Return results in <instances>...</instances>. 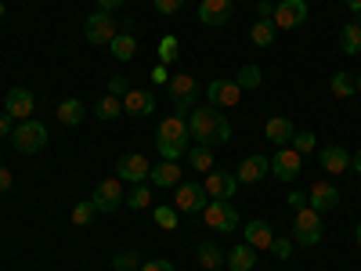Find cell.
I'll use <instances>...</instances> for the list:
<instances>
[{
    "label": "cell",
    "instance_id": "cell-53",
    "mask_svg": "<svg viewBox=\"0 0 361 271\" xmlns=\"http://www.w3.org/2000/svg\"><path fill=\"white\" fill-rule=\"evenodd\" d=\"M0 15H4V4H0Z\"/></svg>",
    "mask_w": 361,
    "mask_h": 271
},
{
    "label": "cell",
    "instance_id": "cell-29",
    "mask_svg": "<svg viewBox=\"0 0 361 271\" xmlns=\"http://www.w3.org/2000/svg\"><path fill=\"white\" fill-rule=\"evenodd\" d=\"M109 47H112V58H119V62H130V58L137 54V40H134V33H116V40H112Z\"/></svg>",
    "mask_w": 361,
    "mask_h": 271
},
{
    "label": "cell",
    "instance_id": "cell-15",
    "mask_svg": "<svg viewBox=\"0 0 361 271\" xmlns=\"http://www.w3.org/2000/svg\"><path fill=\"white\" fill-rule=\"evenodd\" d=\"M206 98L217 109H231V105H238V98H243V87H238L235 80H209Z\"/></svg>",
    "mask_w": 361,
    "mask_h": 271
},
{
    "label": "cell",
    "instance_id": "cell-41",
    "mask_svg": "<svg viewBox=\"0 0 361 271\" xmlns=\"http://www.w3.org/2000/svg\"><path fill=\"white\" fill-rule=\"evenodd\" d=\"M271 253H275L279 260H289L293 257V239H275V243H271Z\"/></svg>",
    "mask_w": 361,
    "mask_h": 271
},
{
    "label": "cell",
    "instance_id": "cell-21",
    "mask_svg": "<svg viewBox=\"0 0 361 271\" xmlns=\"http://www.w3.org/2000/svg\"><path fill=\"white\" fill-rule=\"evenodd\" d=\"M224 260H228V271H253L257 267V250L250 243H238L224 253Z\"/></svg>",
    "mask_w": 361,
    "mask_h": 271
},
{
    "label": "cell",
    "instance_id": "cell-20",
    "mask_svg": "<svg viewBox=\"0 0 361 271\" xmlns=\"http://www.w3.org/2000/svg\"><path fill=\"white\" fill-rule=\"evenodd\" d=\"M148 181H152L156 188H177V185H180V163H177V159L156 163L152 174H148Z\"/></svg>",
    "mask_w": 361,
    "mask_h": 271
},
{
    "label": "cell",
    "instance_id": "cell-9",
    "mask_svg": "<svg viewBox=\"0 0 361 271\" xmlns=\"http://www.w3.org/2000/svg\"><path fill=\"white\" fill-rule=\"evenodd\" d=\"M148 174H152V163H148L141 152H127L116 159V177L123 181V185H145Z\"/></svg>",
    "mask_w": 361,
    "mask_h": 271
},
{
    "label": "cell",
    "instance_id": "cell-4",
    "mask_svg": "<svg viewBox=\"0 0 361 271\" xmlns=\"http://www.w3.org/2000/svg\"><path fill=\"white\" fill-rule=\"evenodd\" d=\"M11 145L22 156H33L47 145V127L40 124V119H22V124L15 127V134H11Z\"/></svg>",
    "mask_w": 361,
    "mask_h": 271
},
{
    "label": "cell",
    "instance_id": "cell-39",
    "mask_svg": "<svg viewBox=\"0 0 361 271\" xmlns=\"http://www.w3.org/2000/svg\"><path fill=\"white\" fill-rule=\"evenodd\" d=\"M109 95H112V98H127V95H130V80H127L123 73L109 76Z\"/></svg>",
    "mask_w": 361,
    "mask_h": 271
},
{
    "label": "cell",
    "instance_id": "cell-36",
    "mask_svg": "<svg viewBox=\"0 0 361 271\" xmlns=\"http://www.w3.org/2000/svg\"><path fill=\"white\" fill-rule=\"evenodd\" d=\"M260 80H264V76H260V69H257V66H243V69H238V80H235V83L243 87V90H257V87H260Z\"/></svg>",
    "mask_w": 361,
    "mask_h": 271
},
{
    "label": "cell",
    "instance_id": "cell-2",
    "mask_svg": "<svg viewBox=\"0 0 361 271\" xmlns=\"http://www.w3.org/2000/svg\"><path fill=\"white\" fill-rule=\"evenodd\" d=\"M188 141H192V134H188V119H180V116H166V119H159V131H156V152H159L163 159H177V163H180V156L188 152Z\"/></svg>",
    "mask_w": 361,
    "mask_h": 271
},
{
    "label": "cell",
    "instance_id": "cell-33",
    "mask_svg": "<svg viewBox=\"0 0 361 271\" xmlns=\"http://www.w3.org/2000/svg\"><path fill=\"white\" fill-rule=\"evenodd\" d=\"M141 264H145V260H141L137 250H123V253L112 257V267H116V271H137Z\"/></svg>",
    "mask_w": 361,
    "mask_h": 271
},
{
    "label": "cell",
    "instance_id": "cell-32",
    "mask_svg": "<svg viewBox=\"0 0 361 271\" xmlns=\"http://www.w3.org/2000/svg\"><path fill=\"white\" fill-rule=\"evenodd\" d=\"M119 112H123V98H112V95H105V98L94 105V116H98V119H116Z\"/></svg>",
    "mask_w": 361,
    "mask_h": 271
},
{
    "label": "cell",
    "instance_id": "cell-7",
    "mask_svg": "<svg viewBox=\"0 0 361 271\" xmlns=\"http://www.w3.org/2000/svg\"><path fill=\"white\" fill-rule=\"evenodd\" d=\"M202 221L214 231H231V228H238V210L231 199H209L202 210Z\"/></svg>",
    "mask_w": 361,
    "mask_h": 271
},
{
    "label": "cell",
    "instance_id": "cell-27",
    "mask_svg": "<svg viewBox=\"0 0 361 271\" xmlns=\"http://www.w3.org/2000/svg\"><path fill=\"white\" fill-rule=\"evenodd\" d=\"M275 37H279V29H275V22H271V18H260V22L250 25V40L257 47H271V44H275Z\"/></svg>",
    "mask_w": 361,
    "mask_h": 271
},
{
    "label": "cell",
    "instance_id": "cell-19",
    "mask_svg": "<svg viewBox=\"0 0 361 271\" xmlns=\"http://www.w3.org/2000/svg\"><path fill=\"white\" fill-rule=\"evenodd\" d=\"M318 163L329 174H343V170H350V152H347L343 145H325L322 152H318Z\"/></svg>",
    "mask_w": 361,
    "mask_h": 271
},
{
    "label": "cell",
    "instance_id": "cell-42",
    "mask_svg": "<svg viewBox=\"0 0 361 271\" xmlns=\"http://www.w3.org/2000/svg\"><path fill=\"white\" fill-rule=\"evenodd\" d=\"M152 8L159 15H177L180 8H185V0H152Z\"/></svg>",
    "mask_w": 361,
    "mask_h": 271
},
{
    "label": "cell",
    "instance_id": "cell-16",
    "mask_svg": "<svg viewBox=\"0 0 361 271\" xmlns=\"http://www.w3.org/2000/svg\"><path fill=\"white\" fill-rule=\"evenodd\" d=\"M231 15H235L231 0H202L199 4V22L202 25H228Z\"/></svg>",
    "mask_w": 361,
    "mask_h": 271
},
{
    "label": "cell",
    "instance_id": "cell-1",
    "mask_svg": "<svg viewBox=\"0 0 361 271\" xmlns=\"http://www.w3.org/2000/svg\"><path fill=\"white\" fill-rule=\"evenodd\" d=\"M188 134L195 145H209V148H217L231 138V124L224 119V112L214 105V109H192V119H188Z\"/></svg>",
    "mask_w": 361,
    "mask_h": 271
},
{
    "label": "cell",
    "instance_id": "cell-17",
    "mask_svg": "<svg viewBox=\"0 0 361 271\" xmlns=\"http://www.w3.org/2000/svg\"><path fill=\"white\" fill-rule=\"evenodd\" d=\"M123 112L137 116V119L152 116L156 112V95H152V90H141V87H130V95L123 98Z\"/></svg>",
    "mask_w": 361,
    "mask_h": 271
},
{
    "label": "cell",
    "instance_id": "cell-8",
    "mask_svg": "<svg viewBox=\"0 0 361 271\" xmlns=\"http://www.w3.org/2000/svg\"><path fill=\"white\" fill-rule=\"evenodd\" d=\"M166 95H170V102H173V109H177V116H180L185 109L195 105L199 83H195V76H188V73H177V76H170V83H166Z\"/></svg>",
    "mask_w": 361,
    "mask_h": 271
},
{
    "label": "cell",
    "instance_id": "cell-35",
    "mask_svg": "<svg viewBox=\"0 0 361 271\" xmlns=\"http://www.w3.org/2000/svg\"><path fill=\"white\" fill-rule=\"evenodd\" d=\"M148 203H152V188H148V185H134V188L127 192V206H130V210H145Z\"/></svg>",
    "mask_w": 361,
    "mask_h": 271
},
{
    "label": "cell",
    "instance_id": "cell-46",
    "mask_svg": "<svg viewBox=\"0 0 361 271\" xmlns=\"http://www.w3.org/2000/svg\"><path fill=\"white\" fill-rule=\"evenodd\" d=\"M94 4H98V11H109V15H112V11H119V8H123L127 0H94Z\"/></svg>",
    "mask_w": 361,
    "mask_h": 271
},
{
    "label": "cell",
    "instance_id": "cell-44",
    "mask_svg": "<svg viewBox=\"0 0 361 271\" xmlns=\"http://www.w3.org/2000/svg\"><path fill=\"white\" fill-rule=\"evenodd\" d=\"M137 271H173V264L170 260H145Z\"/></svg>",
    "mask_w": 361,
    "mask_h": 271
},
{
    "label": "cell",
    "instance_id": "cell-47",
    "mask_svg": "<svg viewBox=\"0 0 361 271\" xmlns=\"http://www.w3.org/2000/svg\"><path fill=\"white\" fill-rule=\"evenodd\" d=\"M11 185H15V174H11L8 167H0V192H8Z\"/></svg>",
    "mask_w": 361,
    "mask_h": 271
},
{
    "label": "cell",
    "instance_id": "cell-52",
    "mask_svg": "<svg viewBox=\"0 0 361 271\" xmlns=\"http://www.w3.org/2000/svg\"><path fill=\"white\" fill-rule=\"evenodd\" d=\"M354 83H357V90H361V73H357V76H354Z\"/></svg>",
    "mask_w": 361,
    "mask_h": 271
},
{
    "label": "cell",
    "instance_id": "cell-34",
    "mask_svg": "<svg viewBox=\"0 0 361 271\" xmlns=\"http://www.w3.org/2000/svg\"><path fill=\"white\" fill-rule=\"evenodd\" d=\"M94 217H98V210H94V203H90V199H83V203H76V206H73V224L87 228Z\"/></svg>",
    "mask_w": 361,
    "mask_h": 271
},
{
    "label": "cell",
    "instance_id": "cell-45",
    "mask_svg": "<svg viewBox=\"0 0 361 271\" xmlns=\"http://www.w3.org/2000/svg\"><path fill=\"white\" fill-rule=\"evenodd\" d=\"M15 134V119L8 112H0V138H11Z\"/></svg>",
    "mask_w": 361,
    "mask_h": 271
},
{
    "label": "cell",
    "instance_id": "cell-38",
    "mask_svg": "<svg viewBox=\"0 0 361 271\" xmlns=\"http://www.w3.org/2000/svg\"><path fill=\"white\" fill-rule=\"evenodd\" d=\"M152 217H156V224H159L163 231H173V228H177V210H173V206H156Z\"/></svg>",
    "mask_w": 361,
    "mask_h": 271
},
{
    "label": "cell",
    "instance_id": "cell-11",
    "mask_svg": "<svg viewBox=\"0 0 361 271\" xmlns=\"http://www.w3.org/2000/svg\"><path fill=\"white\" fill-rule=\"evenodd\" d=\"M275 29H296L307 22V0H279L275 15H271Z\"/></svg>",
    "mask_w": 361,
    "mask_h": 271
},
{
    "label": "cell",
    "instance_id": "cell-51",
    "mask_svg": "<svg viewBox=\"0 0 361 271\" xmlns=\"http://www.w3.org/2000/svg\"><path fill=\"white\" fill-rule=\"evenodd\" d=\"M354 243H357V246H361V224H357V228H354Z\"/></svg>",
    "mask_w": 361,
    "mask_h": 271
},
{
    "label": "cell",
    "instance_id": "cell-31",
    "mask_svg": "<svg viewBox=\"0 0 361 271\" xmlns=\"http://www.w3.org/2000/svg\"><path fill=\"white\" fill-rule=\"evenodd\" d=\"M329 90H333V95L336 98H350L354 95V90H357V83H354V76L350 73H333V80H329Z\"/></svg>",
    "mask_w": 361,
    "mask_h": 271
},
{
    "label": "cell",
    "instance_id": "cell-18",
    "mask_svg": "<svg viewBox=\"0 0 361 271\" xmlns=\"http://www.w3.org/2000/svg\"><path fill=\"white\" fill-rule=\"evenodd\" d=\"M267 170H271V159L267 156H250V159H243L238 163V185H257L260 177H267Z\"/></svg>",
    "mask_w": 361,
    "mask_h": 271
},
{
    "label": "cell",
    "instance_id": "cell-49",
    "mask_svg": "<svg viewBox=\"0 0 361 271\" xmlns=\"http://www.w3.org/2000/svg\"><path fill=\"white\" fill-rule=\"evenodd\" d=\"M350 167H354V174L361 177V148H357V152H354V159H350Z\"/></svg>",
    "mask_w": 361,
    "mask_h": 271
},
{
    "label": "cell",
    "instance_id": "cell-43",
    "mask_svg": "<svg viewBox=\"0 0 361 271\" xmlns=\"http://www.w3.org/2000/svg\"><path fill=\"white\" fill-rule=\"evenodd\" d=\"M286 203H289V210L296 214V210H304V206H307V192H300V188H296V192L286 195Z\"/></svg>",
    "mask_w": 361,
    "mask_h": 271
},
{
    "label": "cell",
    "instance_id": "cell-3",
    "mask_svg": "<svg viewBox=\"0 0 361 271\" xmlns=\"http://www.w3.org/2000/svg\"><path fill=\"white\" fill-rule=\"evenodd\" d=\"M322 231H325V224H322V214H318V210H311V206L296 210V221H293V239H296V246H318V243H322Z\"/></svg>",
    "mask_w": 361,
    "mask_h": 271
},
{
    "label": "cell",
    "instance_id": "cell-37",
    "mask_svg": "<svg viewBox=\"0 0 361 271\" xmlns=\"http://www.w3.org/2000/svg\"><path fill=\"white\" fill-rule=\"evenodd\" d=\"M314 134L311 131H300V134H293V141H289V148L293 152H300V156H307V152H314Z\"/></svg>",
    "mask_w": 361,
    "mask_h": 271
},
{
    "label": "cell",
    "instance_id": "cell-50",
    "mask_svg": "<svg viewBox=\"0 0 361 271\" xmlns=\"http://www.w3.org/2000/svg\"><path fill=\"white\" fill-rule=\"evenodd\" d=\"M347 8H350L354 15H361V0H347Z\"/></svg>",
    "mask_w": 361,
    "mask_h": 271
},
{
    "label": "cell",
    "instance_id": "cell-54",
    "mask_svg": "<svg viewBox=\"0 0 361 271\" xmlns=\"http://www.w3.org/2000/svg\"><path fill=\"white\" fill-rule=\"evenodd\" d=\"M209 271H221V267H209Z\"/></svg>",
    "mask_w": 361,
    "mask_h": 271
},
{
    "label": "cell",
    "instance_id": "cell-5",
    "mask_svg": "<svg viewBox=\"0 0 361 271\" xmlns=\"http://www.w3.org/2000/svg\"><path fill=\"white\" fill-rule=\"evenodd\" d=\"M116 33H119V22H116L109 11H90L87 22H83V37H87V44H94V47L112 44Z\"/></svg>",
    "mask_w": 361,
    "mask_h": 271
},
{
    "label": "cell",
    "instance_id": "cell-26",
    "mask_svg": "<svg viewBox=\"0 0 361 271\" xmlns=\"http://www.w3.org/2000/svg\"><path fill=\"white\" fill-rule=\"evenodd\" d=\"M185 159H188V167H192V170L209 174V167H214V148H209V145H188Z\"/></svg>",
    "mask_w": 361,
    "mask_h": 271
},
{
    "label": "cell",
    "instance_id": "cell-13",
    "mask_svg": "<svg viewBox=\"0 0 361 271\" xmlns=\"http://www.w3.org/2000/svg\"><path fill=\"white\" fill-rule=\"evenodd\" d=\"M33 109H37V98L29 87H11L8 98H4V112L11 119H33Z\"/></svg>",
    "mask_w": 361,
    "mask_h": 271
},
{
    "label": "cell",
    "instance_id": "cell-23",
    "mask_svg": "<svg viewBox=\"0 0 361 271\" xmlns=\"http://www.w3.org/2000/svg\"><path fill=\"white\" fill-rule=\"evenodd\" d=\"M54 116H58V124H62V127H80L87 119V105L80 98H66L62 105L54 109Z\"/></svg>",
    "mask_w": 361,
    "mask_h": 271
},
{
    "label": "cell",
    "instance_id": "cell-6",
    "mask_svg": "<svg viewBox=\"0 0 361 271\" xmlns=\"http://www.w3.org/2000/svg\"><path fill=\"white\" fill-rule=\"evenodd\" d=\"M206 203H209V195L199 181H180L173 188V210L177 214H202Z\"/></svg>",
    "mask_w": 361,
    "mask_h": 271
},
{
    "label": "cell",
    "instance_id": "cell-12",
    "mask_svg": "<svg viewBox=\"0 0 361 271\" xmlns=\"http://www.w3.org/2000/svg\"><path fill=\"white\" fill-rule=\"evenodd\" d=\"M300 170H304V156L293 152L289 145H286V148H279V152L271 156V174H275L279 181H296V177H300Z\"/></svg>",
    "mask_w": 361,
    "mask_h": 271
},
{
    "label": "cell",
    "instance_id": "cell-14",
    "mask_svg": "<svg viewBox=\"0 0 361 271\" xmlns=\"http://www.w3.org/2000/svg\"><path fill=\"white\" fill-rule=\"evenodd\" d=\"M202 188H206L209 199H231L238 192V177L228 174V170H209L206 181H202Z\"/></svg>",
    "mask_w": 361,
    "mask_h": 271
},
{
    "label": "cell",
    "instance_id": "cell-22",
    "mask_svg": "<svg viewBox=\"0 0 361 271\" xmlns=\"http://www.w3.org/2000/svg\"><path fill=\"white\" fill-rule=\"evenodd\" d=\"M264 134H267V141H271V145H279V148H286V145L293 141L296 127L289 124L286 116H271V119H267V127H264Z\"/></svg>",
    "mask_w": 361,
    "mask_h": 271
},
{
    "label": "cell",
    "instance_id": "cell-24",
    "mask_svg": "<svg viewBox=\"0 0 361 271\" xmlns=\"http://www.w3.org/2000/svg\"><path fill=\"white\" fill-rule=\"evenodd\" d=\"M340 203V192L333 188V185H325V181H322V185H314L311 192H307V206L311 210H318V214H325V210H333Z\"/></svg>",
    "mask_w": 361,
    "mask_h": 271
},
{
    "label": "cell",
    "instance_id": "cell-30",
    "mask_svg": "<svg viewBox=\"0 0 361 271\" xmlns=\"http://www.w3.org/2000/svg\"><path fill=\"white\" fill-rule=\"evenodd\" d=\"M195 257H199L202 271H209V267H221V264H224V250H221L217 243H199Z\"/></svg>",
    "mask_w": 361,
    "mask_h": 271
},
{
    "label": "cell",
    "instance_id": "cell-40",
    "mask_svg": "<svg viewBox=\"0 0 361 271\" xmlns=\"http://www.w3.org/2000/svg\"><path fill=\"white\" fill-rule=\"evenodd\" d=\"M159 58L170 66V62H177V37H166L163 44H159Z\"/></svg>",
    "mask_w": 361,
    "mask_h": 271
},
{
    "label": "cell",
    "instance_id": "cell-25",
    "mask_svg": "<svg viewBox=\"0 0 361 271\" xmlns=\"http://www.w3.org/2000/svg\"><path fill=\"white\" fill-rule=\"evenodd\" d=\"M246 243L260 253V250H271V243H275V231H271L267 221H250L246 224Z\"/></svg>",
    "mask_w": 361,
    "mask_h": 271
},
{
    "label": "cell",
    "instance_id": "cell-10",
    "mask_svg": "<svg viewBox=\"0 0 361 271\" xmlns=\"http://www.w3.org/2000/svg\"><path fill=\"white\" fill-rule=\"evenodd\" d=\"M90 203H94L98 214H112V210H119L127 203V192H123V181L119 177H109L102 181V185L94 188V195H90Z\"/></svg>",
    "mask_w": 361,
    "mask_h": 271
},
{
    "label": "cell",
    "instance_id": "cell-48",
    "mask_svg": "<svg viewBox=\"0 0 361 271\" xmlns=\"http://www.w3.org/2000/svg\"><path fill=\"white\" fill-rule=\"evenodd\" d=\"M257 11H260V18H271V15H275V4H271V0H260Z\"/></svg>",
    "mask_w": 361,
    "mask_h": 271
},
{
    "label": "cell",
    "instance_id": "cell-28",
    "mask_svg": "<svg viewBox=\"0 0 361 271\" xmlns=\"http://www.w3.org/2000/svg\"><path fill=\"white\" fill-rule=\"evenodd\" d=\"M340 51L343 54H361V22H347L340 29Z\"/></svg>",
    "mask_w": 361,
    "mask_h": 271
}]
</instances>
